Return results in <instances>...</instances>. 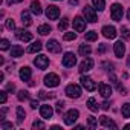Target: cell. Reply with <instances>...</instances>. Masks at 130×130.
<instances>
[{
	"mask_svg": "<svg viewBox=\"0 0 130 130\" xmlns=\"http://www.w3.org/2000/svg\"><path fill=\"white\" fill-rule=\"evenodd\" d=\"M110 15L115 22H119L122 19V6L119 3H113L112 8H110Z\"/></svg>",
	"mask_w": 130,
	"mask_h": 130,
	"instance_id": "cell-1",
	"label": "cell"
},
{
	"mask_svg": "<svg viewBox=\"0 0 130 130\" xmlns=\"http://www.w3.org/2000/svg\"><path fill=\"white\" fill-rule=\"evenodd\" d=\"M75 63H77L75 54H72V52H66V54H64V57H63V66L64 68H74Z\"/></svg>",
	"mask_w": 130,
	"mask_h": 130,
	"instance_id": "cell-2",
	"label": "cell"
},
{
	"mask_svg": "<svg viewBox=\"0 0 130 130\" xmlns=\"http://www.w3.org/2000/svg\"><path fill=\"white\" fill-rule=\"evenodd\" d=\"M66 95H68L69 98H80V96H81V89H80V86H77V84H69V86L66 87Z\"/></svg>",
	"mask_w": 130,
	"mask_h": 130,
	"instance_id": "cell-3",
	"label": "cell"
},
{
	"mask_svg": "<svg viewBox=\"0 0 130 130\" xmlns=\"http://www.w3.org/2000/svg\"><path fill=\"white\" fill-rule=\"evenodd\" d=\"M78 110L77 109H71L68 113H66V116H64V122H66L68 125H74V122L78 119Z\"/></svg>",
	"mask_w": 130,
	"mask_h": 130,
	"instance_id": "cell-4",
	"label": "cell"
},
{
	"mask_svg": "<svg viewBox=\"0 0 130 130\" xmlns=\"http://www.w3.org/2000/svg\"><path fill=\"white\" fill-rule=\"evenodd\" d=\"M83 12H84V15H86V20H89L90 23H95L96 20H98V17H96V12H95V8H92V6H84V9H83Z\"/></svg>",
	"mask_w": 130,
	"mask_h": 130,
	"instance_id": "cell-5",
	"label": "cell"
},
{
	"mask_svg": "<svg viewBox=\"0 0 130 130\" xmlns=\"http://www.w3.org/2000/svg\"><path fill=\"white\" fill-rule=\"evenodd\" d=\"M58 15H60V9H58V6H55V5H49V6L46 8V17H47L49 20H57Z\"/></svg>",
	"mask_w": 130,
	"mask_h": 130,
	"instance_id": "cell-6",
	"label": "cell"
},
{
	"mask_svg": "<svg viewBox=\"0 0 130 130\" xmlns=\"http://www.w3.org/2000/svg\"><path fill=\"white\" fill-rule=\"evenodd\" d=\"M44 84H46L47 87H57V86L60 84V78H58V75H55V74H49V75H46V77H44Z\"/></svg>",
	"mask_w": 130,
	"mask_h": 130,
	"instance_id": "cell-7",
	"label": "cell"
},
{
	"mask_svg": "<svg viewBox=\"0 0 130 130\" xmlns=\"http://www.w3.org/2000/svg\"><path fill=\"white\" fill-rule=\"evenodd\" d=\"M80 81H81V84H83V87L86 89V90H89V92H93L95 90V87H96V84L93 83V80L90 78V77H81L80 78Z\"/></svg>",
	"mask_w": 130,
	"mask_h": 130,
	"instance_id": "cell-8",
	"label": "cell"
},
{
	"mask_svg": "<svg viewBox=\"0 0 130 130\" xmlns=\"http://www.w3.org/2000/svg\"><path fill=\"white\" fill-rule=\"evenodd\" d=\"M34 64L38 68V69H46L49 66V58L46 55H38L35 60H34Z\"/></svg>",
	"mask_w": 130,
	"mask_h": 130,
	"instance_id": "cell-9",
	"label": "cell"
},
{
	"mask_svg": "<svg viewBox=\"0 0 130 130\" xmlns=\"http://www.w3.org/2000/svg\"><path fill=\"white\" fill-rule=\"evenodd\" d=\"M93 68V60L92 58H86V60H83L81 61V64H80V72L81 74H84V72H89L90 69Z\"/></svg>",
	"mask_w": 130,
	"mask_h": 130,
	"instance_id": "cell-10",
	"label": "cell"
},
{
	"mask_svg": "<svg viewBox=\"0 0 130 130\" xmlns=\"http://www.w3.org/2000/svg\"><path fill=\"white\" fill-rule=\"evenodd\" d=\"M74 29L77 32H83L86 29V20L81 19V17H75L74 19Z\"/></svg>",
	"mask_w": 130,
	"mask_h": 130,
	"instance_id": "cell-11",
	"label": "cell"
},
{
	"mask_svg": "<svg viewBox=\"0 0 130 130\" xmlns=\"http://www.w3.org/2000/svg\"><path fill=\"white\" fill-rule=\"evenodd\" d=\"M46 47H47L49 52H54V54H58V52L61 51V44H60L57 40H49V41L46 43Z\"/></svg>",
	"mask_w": 130,
	"mask_h": 130,
	"instance_id": "cell-12",
	"label": "cell"
},
{
	"mask_svg": "<svg viewBox=\"0 0 130 130\" xmlns=\"http://www.w3.org/2000/svg\"><path fill=\"white\" fill-rule=\"evenodd\" d=\"M40 113H41V118L49 119V118L54 115V109H52L49 104H43V106L40 107Z\"/></svg>",
	"mask_w": 130,
	"mask_h": 130,
	"instance_id": "cell-13",
	"label": "cell"
},
{
	"mask_svg": "<svg viewBox=\"0 0 130 130\" xmlns=\"http://www.w3.org/2000/svg\"><path fill=\"white\" fill-rule=\"evenodd\" d=\"M15 37H17L19 40H22V41H31V40H32V34L28 32V31H25V29H19V31L15 32Z\"/></svg>",
	"mask_w": 130,
	"mask_h": 130,
	"instance_id": "cell-14",
	"label": "cell"
},
{
	"mask_svg": "<svg viewBox=\"0 0 130 130\" xmlns=\"http://www.w3.org/2000/svg\"><path fill=\"white\" fill-rule=\"evenodd\" d=\"M113 49H115V55H116L118 58H122V57H124L125 46H124V43H122V41H116V43L113 44Z\"/></svg>",
	"mask_w": 130,
	"mask_h": 130,
	"instance_id": "cell-15",
	"label": "cell"
},
{
	"mask_svg": "<svg viewBox=\"0 0 130 130\" xmlns=\"http://www.w3.org/2000/svg\"><path fill=\"white\" fill-rule=\"evenodd\" d=\"M98 89H100V93H101L104 98H109V96L112 95V87H110V84H106V83H100Z\"/></svg>",
	"mask_w": 130,
	"mask_h": 130,
	"instance_id": "cell-16",
	"label": "cell"
},
{
	"mask_svg": "<svg viewBox=\"0 0 130 130\" xmlns=\"http://www.w3.org/2000/svg\"><path fill=\"white\" fill-rule=\"evenodd\" d=\"M103 35L106 38H115L116 37V29L113 26H104L103 28Z\"/></svg>",
	"mask_w": 130,
	"mask_h": 130,
	"instance_id": "cell-17",
	"label": "cell"
},
{
	"mask_svg": "<svg viewBox=\"0 0 130 130\" xmlns=\"http://www.w3.org/2000/svg\"><path fill=\"white\" fill-rule=\"evenodd\" d=\"M100 124L104 125V127H109V128H110V127H112V128H116V124H115L110 118H107V116H101V118H100Z\"/></svg>",
	"mask_w": 130,
	"mask_h": 130,
	"instance_id": "cell-18",
	"label": "cell"
},
{
	"mask_svg": "<svg viewBox=\"0 0 130 130\" xmlns=\"http://www.w3.org/2000/svg\"><path fill=\"white\" fill-rule=\"evenodd\" d=\"M20 78H22L23 81H28V80L31 78V69H29L28 66H23V68L20 69Z\"/></svg>",
	"mask_w": 130,
	"mask_h": 130,
	"instance_id": "cell-19",
	"label": "cell"
},
{
	"mask_svg": "<svg viewBox=\"0 0 130 130\" xmlns=\"http://www.w3.org/2000/svg\"><path fill=\"white\" fill-rule=\"evenodd\" d=\"M22 55H23V47H22V46H19V44L12 46V49H11V57L19 58V57H22Z\"/></svg>",
	"mask_w": 130,
	"mask_h": 130,
	"instance_id": "cell-20",
	"label": "cell"
},
{
	"mask_svg": "<svg viewBox=\"0 0 130 130\" xmlns=\"http://www.w3.org/2000/svg\"><path fill=\"white\" fill-rule=\"evenodd\" d=\"M31 11H32L35 15H40V14H41V5H40L38 0H34V2L31 3Z\"/></svg>",
	"mask_w": 130,
	"mask_h": 130,
	"instance_id": "cell-21",
	"label": "cell"
},
{
	"mask_svg": "<svg viewBox=\"0 0 130 130\" xmlns=\"http://www.w3.org/2000/svg\"><path fill=\"white\" fill-rule=\"evenodd\" d=\"M22 23H23L25 26H31V25H32L31 15H29V12H28V11H23V12H22Z\"/></svg>",
	"mask_w": 130,
	"mask_h": 130,
	"instance_id": "cell-22",
	"label": "cell"
},
{
	"mask_svg": "<svg viewBox=\"0 0 130 130\" xmlns=\"http://www.w3.org/2000/svg\"><path fill=\"white\" fill-rule=\"evenodd\" d=\"M38 51H41V43H40V41H34V43L28 47V52H29V54H35V52H38Z\"/></svg>",
	"mask_w": 130,
	"mask_h": 130,
	"instance_id": "cell-23",
	"label": "cell"
},
{
	"mask_svg": "<svg viewBox=\"0 0 130 130\" xmlns=\"http://www.w3.org/2000/svg\"><path fill=\"white\" fill-rule=\"evenodd\" d=\"M25 116H26V112H25V109L19 106V107H17V122H19V124H20V122H23Z\"/></svg>",
	"mask_w": 130,
	"mask_h": 130,
	"instance_id": "cell-24",
	"label": "cell"
},
{
	"mask_svg": "<svg viewBox=\"0 0 130 130\" xmlns=\"http://www.w3.org/2000/svg\"><path fill=\"white\" fill-rule=\"evenodd\" d=\"M92 3H93V8L98 9V11H103L106 8V2H104V0H92Z\"/></svg>",
	"mask_w": 130,
	"mask_h": 130,
	"instance_id": "cell-25",
	"label": "cell"
},
{
	"mask_svg": "<svg viewBox=\"0 0 130 130\" xmlns=\"http://www.w3.org/2000/svg\"><path fill=\"white\" fill-rule=\"evenodd\" d=\"M87 107H89V110H92V112H98V104H96L95 98H89V100H87Z\"/></svg>",
	"mask_w": 130,
	"mask_h": 130,
	"instance_id": "cell-26",
	"label": "cell"
},
{
	"mask_svg": "<svg viewBox=\"0 0 130 130\" xmlns=\"http://www.w3.org/2000/svg\"><path fill=\"white\" fill-rule=\"evenodd\" d=\"M90 52H92V49H90L89 44H81V46H80V54H81V55L86 57V55H89Z\"/></svg>",
	"mask_w": 130,
	"mask_h": 130,
	"instance_id": "cell-27",
	"label": "cell"
},
{
	"mask_svg": "<svg viewBox=\"0 0 130 130\" xmlns=\"http://www.w3.org/2000/svg\"><path fill=\"white\" fill-rule=\"evenodd\" d=\"M121 112H122V116H124V118H130V103H125V104L122 106Z\"/></svg>",
	"mask_w": 130,
	"mask_h": 130,
	"instance_id": "cell-28",
	"label": "cell"
},
{
	"mask_svg": "<svg viewBox=\"0 0 130 130\" xmlns=\"http://www.w3.org/2000/svg\"><path fill=\"white\" fill-rule=\"evenodd\" d=\"M68 25H69V19L64 17V19L58 23V29H60V31H66V29H68Z\"/></svg>",
	"mask_w": 130,
	"mask_h": 130,
	"instance_id": "cell-29",
	"label": "cell"
},
{
	"mask_svg": "<svg viewBox=\"0 0 130 130\" xmlns=\"http://www.w3.org/2000/svg\"><path fill=\"white\" fill-rule=\"evenodd\" d=\"M49 32H51V26H49V25H41V26H38V34L46 35V34H49Z\"/></svg>",
	"mask_w": 130,
	"mask_h": 130,
	"instance_id": "cell-30",
	"label": "cell"
},
{
	"mask_svg": "<svg viewBox=\"0 0 130 130\" xmlns=\"http://www.w3.org/2000/svg\"><path fill=\"white\" fill-rule=\"evenodd\" d=\"M86 40H87V41H95V40H98V32H95V31L87 32V34H86Z\"/></svg>",
	"mask_w": 130,
	"mask_h": 130,
	"instance_id": "cell-31",
	"label": "cell"
},
{
	"mask_svg": "<svg viewBox=\"0 0 130 130\" xmlns=\"http://www.w3.org/2000/svg\"><path fill=\"white\" fill-rule=\"evenodd\" d=\"M17 98H19L20 101H25V100L29 98V92H26V90H20L19 95H17Z\"/></svg>",
	"mask_w": 130,
	"mask_h": 130,
	"instance_id": "cell-32",
	"label": "cell"
},
{
	"mask_svg": "<svg viewBox=\"0 0 130 130\" xmlns=\"http://www.w3.org/2000/svg\"><path fill=\"white\" fill-rule=\"evenodd\" d=\"M75 38H77L75 32H66V34H64V40H66V41H71V40H75Z\"/></svg>",
	"mask_w": 130,
	"mask_h": 130,
	"instance_id": "cell-33",
	"label": "cell"
},
{
	"mask_svg": "<svg viewBox=\"0 0 130 130\" xmlns=\"http://www.w3.org/2000/svg\"><path fill=\"white\" fill-rule=\"evenodd\" d=\"M87 122H89V127L90 128H95L96 127V118L95 116H89L87 118Z\"/></svg>",
	"mask_w": 130,
	"mask_h": 130,
	"instance_id": "cell-34",
	"label": "cell"
},
{
	"mask_svg": "<svg viewBox=\"0 0 130 130\" xmlns=\"http://www.w3.org/2000/svg\"><path fill=\"white\" fill-rule=\"evenodd\" d=\"M121 35L124 37V38H130V29H127V28H121Z\"/></svg>",
	"mask_w": 130,
	"mask_h": 130,
	"instance_id": "cell-35",
	"label": "cell"
},
{
	"mask_svg": "<svg viewBox=\"0 0 130 130\" xmlns=\"http://www.w3.org/2000/svg\"><path fill=\"white\" fill-rule=\"evenodd\" d=\"M6 28H8V29H11V31H12V29H15V23H14V20H12V19H8V20H6Z\"/></svg>",
	"mask_w": 130,
	"mask_h": 130,
	"instance_id": "cell-36",
	"label": "cell"
},
{
	"mask_svg": "<svg viewBox=\"0 0 130 130\" xmlns=\"http://www.w3.org/2000/svg\"><path fill=\"white\" fill-rule=\"evenodd\" d=\"M0 47H2V49H3V51H6V49H8V47H9V41H8V40H6V38H3V40H2V41H0Z\"/></svg>",
	"mask_w": 130,
	"mask_h": 130,
	"instance_id": "cell-37",
	"label": "cell"
},
{
	"mask_svg": "<svg viewBox=\"0 0 130 130\" xmlns=\"http://www.w3.org/2000/svg\"><path fill=\"white\" fill-rule=\"evenodd\" d=\"M2 128H3V130H9V128H14V125H12V122H5V121H2Z\"/></svg>",
	"mask_w": 130,
	"mask_h": 130,
	"instance_id": "cell-38",
	"label": "cell"
},
{
	"mask_svg": "<svg viewBox=\"0 0 130 130\" xmlns=\"http://www.w3.org/2000/svg\"><path fill=\"white\" fill-rule=\"evenodd\" d=\"M38 98H41V100H46V98H54V93H52V95H47L46 92H43V90H41V92L38 93Z\"/></svg>",
	"mask_w": 130,
	"mask_h": 130,
	"instance_id": "cell-39",
	"label": "cell"
},
{
	"mask_svg": "<svg viewBox=\"0 0 130 130\" xmlns=\"http://www.w3.org/2000/svg\"><path fill=\"white\" fill-rule=\"evenodd\" d=\"M63 109H64V101H57V112L61 113Z\"/></svg>",
	"mask_w": 130,
	"mask_h": 130,
	"instance_id": "cell-40",
	"label": "cell"
},
{
	"mask_svg": "<svg viewBox=\"0 0 130 130\" xmlns=\"http://www.w3.org/2000/svg\"><path fill=\"white\" fill-rule=\"evenodd\" d=\"M32 127H34V128H44L46 125H44V124H43L41 121H34V124H32Z\"/></svg>",
	"mask_w": 130,
	"mask_h": 130,
	"instance_id": "cell-41",
	"label": "cell"
},
{
	"mask_svg": "<svg viewBox=\"0 0 130 130\" xmlns=\"http://www.w3.org/2000/svg\"><path fill=\"white\" fill-rule=\"evenodd\" d=\"M0 103H2V104L6 103V90H2V92H0Z\"/></svg>",
	"mask_w": 130,
	"mask_h": 130,
	"instance_id": "cell-42",
	"label": "cell"
},
{
	"mask_svg": "<svg viewBox=\"0 0 130 130\" xmlns=\"http://www.w3.org/2000/svg\"><path fill=\"white\" fill-rule=\"evenodd\" d=\"M107 51V46L106 44H100V47H98V54H104Z\"/></svg>",
	"mask_w": 130,
	"mask_h": 130,
	"instance_id": "cell-43",
	"label": "cell"
},
{
	"mask_svg": "<svg viewBox=\"0 0 130 130\" xmlns=\"http://www.w3.org/2000/svg\"><path fill=\"white\" fill-rule=\"evenodd\" d=\"M15 90V86L12 84V83H9L8 86H6V92H14Z\"/></svg>",
	"mask_w": 130,
	"mask_h": 130,
	"instance_id": "cell-44",
	"label": "cell"
},
{
	"mask_svg": "<svg viewBox=\"0 0 130 130\" xmlns=\"http://www.w3.org/2000/svg\"><path fill=\"white\" fill-rule=\"evenodd\" d=\"M101 107H103V109H104V110H109V107H110V104H109V103H107V101H104V103H103V104H101Z\"/></svg>",
	"mask_w": 130,
	"mask_h": 130,
	"instance_id": "cell-45",
	"label": "cell"
},
{
	"mask_svg": "<svg viewBox=\"0 0 130 130\" xmlns=\"http://www.w3.org/2000/svg\"><path fill=\"white\" fill-rule=\"evenodd\" d=\"M37 106H38V101H31V107L32 109H37Z\"/></svg>",
	"mask_w": 130,
	"mask_h": 130,
	"instance_id": "cell-46",
	"label": "cell"
},
{
	"mask_svg": "<svg viewBox=\"0 0 130 130\" xmlns=\"http://www.w3.org/2000/svg\"><path fill=\"white\" fill-rule=\"evenodd\" d=\"M20 2H23V0H8L9 5H12V3H20Z\"/></svg>",
	"mask_w": 130,
	"mask_h": 130,
	"instance_id": "cell-47",
	"label": "cell"
},
{
	"mask_svg": "<svg viewBox=\"0 0 130 130\" xmlns=\"http://www.w3.org/2000/svg\"><path fill=\"white\" fill-rule=\"evenodd\" d=\"M69 3H71V5H77V3H78V0H69Z\"/></svg>",
	"mask_w": 130,
	"mask_h": 130,
	"instance_id": "cell-48",
	"label": "cell"
},
{
	"mask_svg": "<svg viewBox=\"0 0 130 130\" xmlns=\"http://www.w3.org/2000/svg\"><path fill=\"white\" fill-rule=\"evenodd\" d=\"M127 66H128V68H130V55H128V57H127Z\"/></svg>",
	"mask_w": 130,
	"mask_h": 130,
	"instance_id": "cell-49",
	"label": "cell"
},
{
	"mask_svg": "<svg viewBox=\"0 0 130 130\" xmlns=\"http://www.w3.org/2000/svg\"><path fill=\"white\" fill-rule=\"evenodd\" d=\"M127 17H128V20H130V9H128V12H127Z\"/></svg>",
	"mask_w": 130,
	"mask_h": 130,
	"instance_id": "cell-50",
	"label": "cell"
}]
</instances>
